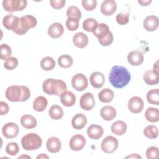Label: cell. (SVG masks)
I'll return each instance as SVG.
<instances>
[{
    "label": "cell",
    "mask_w": 159,
    "mask_h": 159,
    "mask_svg": "<svg viewBox=\"0 0 159 159\" xmlns=\"http://www.w3.org/2000/svg\"><path fill=\"white\" fill-rule=\"evenodd\" d=\"M41 68L45 71L53 70L55 66V61L52 57H46L42 59L40 61Z\"/></svg>",
    "instance_id": "35"
},
{
    "label": "cell",
    "mask_w": 159,
    "mask_h": 159,
    "mask_svg": "<svg viewBox=\"0 0 159 159\" xmlns=\"http://www.w3.org/2000/svg\"><path fill=\"white\" fill-rule=\"evenodd\" d=\"M27 5L26 0H4L2 1L3 8L10 13L22 11L27 7Z\"/></svg>",
    "instance_id": "5"
},
{
    "label": "cell",
    "mask_w": 159,
    "mask_h": 159,
    "mask_svg": "<svg viewBox=\"0 0 159 159\" xmlns=\"http://www.w3.org/2000/svg\"><path fill=\"white\" fill-rule=\"evenodd\" d=\"M48 158V157L46 155H45L44 153H41L40 155H39L37 157V158Z\"/></svg>",
    "instance_id": "52"
},
{
    "label": "cell",
    "mask_w": 159,
    "mask_h": 159,
    "mask_svg": "<svg viewBox=\"0 0 159 159\" xmlns=\"http://www.w3.org/2000/svg\"><path fill=\"white\" fill-rule=\"evenodd\" d=\"M48 105L47 98L43 96H39L33 102V109L37 112L43 111Z\"/></svg>",
    "instance_id": "28"
},
{
    "label": "cell",
    "mask_w": 159,
    "mask_h": 159,
    "mask_svg": "<svg viewBox=\"0 0 159 159\" xmlns=\"http://www.w3.org/2000/svg\"><path fill=\"white\" fill-rule=\"evenodd\" d=\"M49 116L53 120H59L63 116V111L58 105H52L48 110Z\"/></svg>",
    "instance_id": "32"
},
{
    "label": "cell",
    "mask_w": 159,
    "mask_h": 159,
    "mask_svg": "<svg viewBox=\"0 0 159 159\" xmlns=\"http://www.w3.org/2000/svg\"><path fill=\"white\" fill-rule=\"evenodd\" d=\"M73 42L75 46L80 48L86 47L88 43V36L83 32H78L73 37Z\"/></svg>",
    "instance_id": "21"
},
{
    "label": "cell",
    "mask_w": 159,
    "mask_h": 159,
    "mask_svg": "<svg viewBox=\"0 0 159 159\" xmlns=\"http://www.w3.org/2000/svg\"><path fill=\"white\" fill-rule=\"evenodd\" d=\"M144 103L141 98L139 96H133L128 101V108L129 111L134 114H138L142 111Z\"/></svg>",
    "instance_id": "11"
},
{
    "label": "cell",
    "mask_w": 159,
    "mask_h": 159,
    "mask_svg": "<svg viewBox=\"0 0 159 159\" xmlns=\"http://www.w3.org/2000/svg\"><path fill=\"white\" fill-rule=\"evenodd\" d=\"M50 3L53 8L55 9H60L64 7L66 1L65 0H50Z\"/></svg>",
    "instance_id": "47"
},
{
    "label": "cell",
    "mask_w": 159,
    "mask_h": 159,
    "mask_svg": "<svg viewBox=\"0 0 159 159\" xmlns=\"http://www.w3.org/2000/svg\"><path fill=\"white\" fill-rule=\"evenodd\" d=\"M146 157L148 159H157L159 157V151L157 147H148L146 151Z\"/></svg>",
    "instance_id": "42"
},
{
    "label": "cell",
    "mask_w": 159,
    "mask_h": 159,
    "mask_svg": "<svg viewBox=\"0 0 159 159\" xmlns=\"http://www.w3.org/2000/svg\"><path fill=\"white\" fill-rule=\"evenodd\" d=\"M6 153L12 156L17 155L19 152V147L16 142H10L8 143L6 147Z\"/></svg>",
    "instance_id": "40"
},
{
    "label": "cell",
    "mask_w": 159,
    "mask_h": 159,
    "mask_svg": "<svg viewBox=\"0 0 159 159\" xmlns=\"http://www.w3.org/2000/svg\"><path fill=\"white\" fill-rule=\"evenodd\" d=\"M113 40H114L113 35H112V32H110L107 35H106L105 37H104L103 38H102L101 39H99L98 41H99V43L101 45L107 47V46L110 45L112 43Z\"/></svg>",
    "instance_id": "46"
},
{
    "label": "cell",
    "mask_w": 159,
    "mask_h": 159,
    "mask_svg": "<svg viewBox=\"0 0 159 159\" xmlns=\"http://www.w3.org/2000/svg\"><path fill=\"white\" fill-rule=\"evenodd\" d=\"M80 105L81 108L83 110H91L95 105V99L93 94L89 92L83 94L80 98Z\"/></svg>",
    "instance_id": "9"
},
{
    "label": "cell",
    "mask_w": 159,
    "mask_h": 159,
    "mask_svg": "<svg viewBox=\"0 0 159 159\" xmlns=\"http://www.w3.org/2000/svg\"><path fill=\"white\" fill-rule=\"evenodd\" d=\"M143 134L150 139H155L158 135V129L155 125H150L144 129Z\"/></svg>",
    "instance_id": "36"
},
{
    "label": "cell",
    "mask_w": 159,
    "mask_h": 159,
    "mask_svg": "<svg viewBox=\"0 0 159 159\" xmlns=\"http://www.w3.org/2000/svg\"><path fill=\"white\" fill-rule=\"evenodd\" d=\"M112 132L116 135H122L127 130V124L122 120H117L114 122L111 127Z\"/></svg>",
    "instance_id": "27"
},
{
    "label": "cell",
    "mask_w": 159,
    "mask_h": 159,
    "mask_svg": "<svg viewBox=\"0 0 159 159\" xmlns=\"http://www.w3.org/2000/svg\"><path fill=\"white\" fill-rule=\"evenodd\" d=\"M147 101L151 104L159 105V90L158 88L151 89L147 94Z\"/></svg>",
    "instance_id": "33"
},
{
    "label": "cell",
    "mask_w": 159,
    "mask_h": 159,
    "mask_svg": "<svg viewBox=\"0 0 159 159\" xmlns=\"http://www.w3.org/2000/svg\"><path fill=\"white\" fill-rule=\"evenodd\" d=\"M101 12L106 16L112 15L117 9L116 2L114 0L104 1L101 6Z\"/></svg>",
    "instance_id": "12"
},
{
    "label": "cell",
    "mask_w": 159,
    "mask_h": 159,
    "mask_svg": "<svg viewBox=\"0 0 159 159\" xmlns=\"http://www.w3.org/2000/svg\"><path fill=\"white\" fill-rule=\"evenodd\" d=\"M87 124V118L82 113L76 114L73 116L71 120V125L73 129L80 130L83 129Z\"/></svg>",
    "instance_id": "16"
},
{
    "label": "cell",
    "mask_w": 159,
    "mask_h": 159,
    "mask_svg": "<svg viewBox=\"0 0 159 159\" xmlns=\"http://www.w3.org/2000/svg\"><path fill=\"white\" fill-rule=\"evenodd\" d=\"M23 148L27 151L37 150L41 147L42 140L41 137L35 133H29L25 135L21 140Z\"/></svg>",
    "instance_id": "4"
},
{
    "label": "cell",
    "mask_w": 159,
    "mask_h": 159,
    "mask_svg": "<svg viewBox=\"0 0 159 159\" xmlns=\"http://www.w3.org/2000/svg\"><path fill=\"white\" fill-rule=\"evenodd\" d=\"M18 65V60L15 57H10L6 60L4 67L7 70H12Z\"/></svg>",
    "instance_id": "41"
},
{
    "label": "cell",
    "mask_w": 159,
    "mask_h": 159,
    "mask_svg": "<svg viewBox=\"0 0 159 159\" xmlns=\"http://www.w3.org/2000/svg\"><path fill=\"white\" fill-rule=\"evenodd\" d=\"M66 16L68 18H74L80 20L81 17V12L76 6H71L66 10Z\"/></svg>",
    "instance_id": "38"
},
{
    "label": "cell",
    "mask_w": 159,
    "mask_h": 159,
    "mask_svg": "<svg viewBox=\"0 0 159 159\" xmlns=\"http://www.w3.org/2000/svg\"><path fill=\"white\" fill-rule=\"evenodd\" d=\"M82 6L85 10L91 11L96 7L97 1L96 0H83Z\"/></svg>",
    "instance_id": "45"
},
{
    "label": "cell",
    "mask_w": 159,
    "mask_h": 159,
    "mask_svg": "<svg viewBox=\"0 0 159 159\" xmlns=\"http://www.w3.org/2000/svg\"><path fill=\"white\" fill-rule=\"evenodd\" d=\"M66 26L70 31H75L79 27V20L74 18H68L66 20Z\"/></svg>",
    "instance_id": "43"
},
{
    "label": "cell",
    "mask_w": 159,
    "mask_h": 159,
    "mask_svg": "<svg viewBox=\"0 0 159 159\" xmlns=\"http://www.w3.org/2000/svg\"><path fill=\"white\" fill-rule=\"evenodd\" d=\"M46 146L49 152L55 153L60 150L61 143L59 139L55 137H52L47 140Z\"/></svg>",
    "instance_id": "22"
},
{
    "label": "cell",
    "mask_w": 159,
    "mask_h": 159,
    "mask_svg": "<svg viewBox=\"0 0 159 159\" xmlns=\"http://www.w3.org/2000/svg\"><path fill=\"white\" fill-rule=\"evenodd\" d=\"M20 18L12 14H8L4 17L2 19L3 26L7 30L14 31L18 25Z\"/></svg>",
    "instance_id": "14"
},
{
    "label": "cell",
    "mask_w": 159,
    "mask_h": 159,
    "mask_svg": "<svg viewBox=\"0 0 159 159\" xmlns=\"http://www.w3.org/2000/svg\"><path fill=\"white\" fill-rule=\"evenodd\" d=\"M145 117L150 122H157L159 120V111L157 108L148 107L145 112Z\"/></svg>",
    "instance_id": "31"
},
{
    "label": "cell",
    "mask_w": 159,
    "mask_h": 159,
    "mask_svg": "<svg viewBox=\"0 0 159 159\" xmlns=\"http://www.w3.org/2000/svg\"><path fill=\"white\" fill-rule=\"evenodd\" d=\"M20 25L26 31L29 29L35 27L37 24V19L31 15H25L20 18Z\"/></svg>",
    "instance_id": "17"
},
{
    "label": "cell",
    "mask_w": 159,
    "mask_h": 159,
    "mask_svg": "<svg viewBox=\"0 0 159 159\" xmlns=\"http://www.w3.org/2000/svg\"><path fill=\"white\" fill-rule=\"evenodd\" d=\"M130 78L129 71L125 67L122 66L115 65L112 66L109 75L110 83L116 88H122L126 86Z\"/></svg>",
    "instance_id": "1"
},
{
    "label": "cell",
    "mask_w": 159,
    "mask_h": 159,
    "mask_svg": "<svg viewBox=\"0 0 159 159\" xmlns=\"http://www.w3.org/2000/svg\"><path fill=\"white\" fill-rule=\"evenodd\" d=\"M114 97V92L109 88L102 89L98 94L99 99L104 103H109L112 101Z\"/></svg>",
    "instance_id": "30"
},
{
    "label": "cell",
    "mask_w": 159,
    "mask_h": 159,
    "mask_svg": "<svg viewBox=\"0 0 159 159\" xmlns=\"http://www.w3.org/2000/svg\"><path fill=\"white\" fill-rule=\"evenodd\" d=\"M98 23L96 20L93 18H88L83 22V28L84 30L89 32H93L98 25Z\"/></svg>",
    "instance_id": "37"
},
{
    "label": "cell",
    "mask_w": 159,
    "mask_h": 159,
    "mask_svg": "<svg viewBox=\"0 0 159 159\" xmlns=\"http://www.w3.org/2000/svg\"><path fill=\"white\" fill-rule=\"evenodd\" d=\"M5 95L9 101L24 102L30 98V91L25 86L13 85L7 88Z\"/></svg>",
    "instance_id": "2"
},
{
    "label": "cell",
    "mask_w": 159,
    "mask_h": 159,
    "mask_svg": "<svg viewBox=\"0 0 159 159\" xmlns=\"http://www.w3.org/2000/svg\"><path fill=\"white\" fill-rule=\"evenodd\" d=\"M116 109L111 106H105L102 107L100 111L101 117L105 120H112L116 116Z\"/></svg>",
    "instance_id": "23"
},
{
    "label": "cell",
    "mask_w": 159,
    "mask_h": 159,
    "mask_svg": "<svg viewBox=\"0 0 159 159\" xmlns=\"http://www.w3.org/2000/svg\"><path fill=\"white\" fill-rule=\"evenodd\" d=\"M153 71H155L157 73H158V60H157L153 65Z\"/></svg>",
    "instance_id": "51"
},
{
    "label": "cell",
    "mask_w": 159,
    "mask_h": 159,
    "mask_svg": "<svg viewBox=\"0 0 159 159\" xmlns=\"http://www.w3.org/2000/svg\"><path fill=\"white\" fill-rule=\"evenodd\" d=\"M20 124L23 127L27 129H31L37 126V122L33 116L25 114L20 118Z\"/></svg>",
    "instance_id": "25"
},
{
    "label": "cell",
    "mask_w": 159,
    "mask_h": 159,
    "mask_svg": "<svg viewBox=\"0 0 159 159\" xmlns=\"http://www.w3.org/2000/svg\"><path fill=\"white\" fill-rule=\"evenodd\" d=\"M19 132L18 125L14 122H7L2 128V133L7 139H14L16 137Z\"/></svg>",
    "instance_id": "8"
},
{
    "label": "cell",
    "mask_w": 159,
    "mask_h": 159,
    "mask_svg": "<svg viewBox=\"0 0 159 159\" xmlns=\"http://www.w3.org/2000/svg\"><path fill=\"white\" fill-rule=\"evenodd\" d=\"M43 92L48 95L61 96L67 89L66 83L61 80L48 78L45 80L42 84Z\"/></svg>",
    "instance_id": "3"
},
{
    "label": "cell",
    "mask_w": 159,
    "mask_h": 159,
    "mask_svg": "<svg viewBox=\"0 0 159 159\" xmlns=\"http://www.w3.org/2000/svg\"><path fill=\"white\" fill-rule=\"evenodd\" d=\"M143 78L146 84L148 85H155L158 83L159 75L153 70H147L145 72Z\"/></svg>",
    "instance_id": "26"
},
{
    "label": "cell",
    "mask_w": 159,
    "mask_h": 159,
    "mask_svg": "<svg viewBox=\"0 0 159 159\" xmlns=\"http://www.w3.org/2000/svg\"><path fill=\"white\" fill-rule=\"evenodd\" d=\"M104 130L101 125L92 124L87 129V134L91 139H99L103 135Z\"/></svg>",
    "instance_id": "20"
},
{
    "label": "cell",
    "mask_w": 159,
    "mask_h": 159,
    "mask_svg": "<svg viewBox=\"0 0 159 159\" xmlns=\"http://www.w3.org/2000/svg\"><path fill=\"white\" fill-rule=\"evenodd\" d=\"M12 50L9 45L6 43H2L0 47V58L1 60H7L11 57Z\"/></svg>",
    "instance_id": "39"
},
{
    "label": "cell",
    "mask_w": 159,
    "mask_h": 159,
    "mask_svg": "<svg viewBox=\"0 0 159 159\" xmlns=\"http://www.w3.org/2000/svg\"><path fill=\"white\" fill-rule=\"evenodd\" d=\"M110 32L109 27L107 24L104 23H100L98 24L93 33L99 40L107 35Z\"/></svg>",
    "instance_id": "29"
},
{
    "label": "cell",
    "mask_w": 159,
    "mask_h": 159,
    "mask_svg": "<svg viewBox=\"0 0 159 159\" xmlns=\"http://www.w3.org/2000/svg\"><path fill=\"white\" fill-rule=\"evenodd\" d=\"M71 85L76 91H82L87 88L88 86V81L84 75L82 73H77L72 77Z\"/></svg>",
    "instance_id": "7"
},
{
    "label": "cell",
    "mask_w": 159,
    "mask_h": 159,
    "mask_svg": "<svg viewBox=\"0 0 159 159\" xmlns=\"http://www.w3.org/2000/svg\"><path fill=\"white\" fill-rule=\"evenodd\" d=\"M9 111V107L8 104L4 101H1L0 102V114L1 116L6 115L8 113Z\"/></svg>",
    "instance_id": "48"
},
{
    "label": "cell",
    "mask_w": 159,
    "mask_h": 159,
    "mask_svg": "<svg viewBox=\"0 0 159 159\" xmlns=\"http://www.w3.org/2000/svg\"><path fill=\"white\" fill-rule=\"evenodd\" d=\"M158 18L155 16H148L143 20V26L144 29L148 32H153L158 27Z\"/></svg>",
    "instance_id": "15"
},
{
    "label": "cell",
    "mask_w": 159,
    "mask_h": 159,
    "mask_svg": "<svg viewBox=\"0 0 159 159\" xmlns=\"http://www.w3.org/2000/svg\"><path fill=\"white\" fill-rule=\"evenodd\" d=\"M127 61L132 66H139L143 61V55L139 50H134L129 53Z\"/></svg>",
    "instance_id": "13"
},
{
    "label": "cell",
    "mask_w": 159,
    "mask_h": 159,
    "mask_svg": "<svg viewBox=\"0 0 159 159\" xmlns=\"http://www.w3.org/2000/svg\"><path fill=\"white\" fill-rule=\"evenodd\" d=\"M118 140L113 136H107L105 137L101 145L102 150L106 153H111L116 150L118 147Z\"/></svg>",
    "instance_id": "6"
},
{
    "label": "cell",
    "mask_w": 159,
    "mask_h": 159,
    "mask_svg": "<svg viewBox=\"0 0 159 159\" xmlns=\"http://www.w3.org/2000/svg\"><path fill=\"white\" fill-rule=\"evenodd\" d=\"M58 63L59 66L63 68H68L72 66L73 60L71 56L67 54L62 55L58 58Z\"/></svg>",
    "instance_id": "34"
},
{
    "label": "cell",
    "mask_w": 159,
    "mask_h": 159,
    "mask_svg": "<svg viewBox=\"0 0 159 159\" xmlns=\"http://www.w3.org/2000/svg\"><path fill=\"white\" fill-rule=\"evenodd\" d=\"M125 158H140V159H141V158H142L141 156L139 155H138V154H137V153H134V154L133 153V154H131L130 155L127 156Z\"/></svg>",
    "instance_id": "50"
},
{
    "label": "cell",
    "mask_w": 159,
    "mask_h": 159,
    "mask_svg": "<svg viewBox=\"0 0 159 159\" xmlns=\"http://www.w3.org/2000/svg\"><path fill=\"white\" fill-rule=\"evenodd\" d=\"M116 22L119 25H125L129 22V13H124L120 12L119 13L116 17Z\"/></svg>",
    "instance_id": "44"
},
{
    "label": "cell",
    "mask_w": 159,
    "mask_h": 159,
    "mask_svg": "<svg viewBox=\"0 0 159 159\" xmlns=\"http://www.w3.org/2000/svg\"><path fill=\"white\" fill-rule=\"evenodd\" d=\"M60 101L64 106L71 107L73 106L76 102V96L71 91H66L61 94Z\"/></svg>",
    "instance_id": "24"
},
{
    "label": "cell",
    "mask_w": 159,
    "mask_h": 159,
    "mask_svg": "<svg viewBox=\"0 0 159 159\" xmlns=\"http://www.w3.org/2000/svg\"><path fill=\"white\" fill-rule=\"evenodd\" d=\"M89 81L91 86L94 88H101L105 82L104 75L99 71L93 73L89 78Z\"/></svg>",
    "instance_id": "18"
},
{
    "label": "cell",
    "mask_w": 159,
    "mask_h": 159,
    "mask_svg": "<svg viewBox=\"0 0 159 159\" xmlns=\"http://www.w3.org/2000/svg\"><path fill=\"white\" fill-rule=\"evenodd\" d=\"M86 143V139L81 134H75L70 140L69 145L73 151L81 150Z\"/></svg>",
    "instance_id": "10"
},
{
    "label": "cell",
    "mask_w": 159,
    "mask_h": 159,
    "mask_svg": "<svg viewBox=\"0 0 159 159\" xmlns=\"http://www.w3.org/2000/svg\"><path fill=\"white\" fill-rule=\"evenodd\" d=\"M30 158V157L28 156V155H22L20 157H18V158Z\"/></svg>",
    "instance_id": "53"
},
{
    "label": "cell",
    "mask_w": 159,
    "mask_h": 159,
    "mask_svg": "<svg viewBox=\"0 0 159 159\" xmlns=\"http://www.w3.org/2000/svg\"><path fill=\"white\" fill-rule=\"evenodd\" d=\"M64 32V28L61 24L55 22L50 25L48 29V34L53 39L60 37Z\"/></svg>",
    "instance_id": "19"
},
{
    "label": "cell",
    "mask_w": 159,
    "mask_h": 159,
    "mask_svg": "<svg viewBox=\"0 0 159 159\" xmlns=\"http://www.w3.org/2000/svg\"><path fill=\"white\" fill-rule=\"evenodd\" d=\"M138 2L142 6H147L148 5H149L151 2H152V1L150 0V1H139Z\"/></svg>",
    "instance_id": "49"
}]
</instances>
